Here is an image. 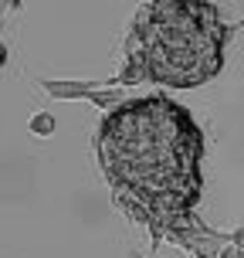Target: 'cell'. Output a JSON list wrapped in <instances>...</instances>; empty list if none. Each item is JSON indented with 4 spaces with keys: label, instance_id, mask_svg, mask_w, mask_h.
I'll return each mask as SVG.
<instances>
[{
    "label": "cell",
    "instance_id": "obj_1",
    "mask_svg": "<svg viewBox=\"0 0 244 258\" xmlns=\"http://www.w3.org/2000/svg\"><path fill=\"white\" fill-rule=\"evenodd\" d=\"M204 153V129L170 95L126 99L99 126V167L109 187L149 214H180L200 204Z\"/></svg>",
    "mask_w": 244,
    "mask_h": 258
},
{
    "label": "cell",
    "instance_id": "obj_2",
    "mask_svg": "<svg viewBox=\"0 0 244 258\" xmlns=\"http://www.w3.org/2000/svg\"><path fill=\"white\" fill-rule=\"evenodd\" d=\"M234 34L207 0L142 4L129 38L146 54L149 78L167 89H197L224 68V44Z\"/></svg>",
    "mask_w": 244,
    "mask_h": 258
},
{
    "label": "cell",
    "instance_id": "obj_3",
    "mask_svg": "<svg viewBox=\"0 0 244 258\" xmlns=\"http://www.w3.org/2000/svg\"><path fill=\"white\" fill-rule=\"evenodd\" d=\"M132 41V38H129ZM149 78V64H146V54H142V48L132 41V48L126 51V61H122V68H119V75L112 78V85H122V89H129V85H142Z\"/></svg>",
    "mask_w": 244,
    "mask_h": 258
},
{
    "label": "cell",
    "instance_id": "obj_4",
    "mask_svg": "<svg viewBox=\"0 0 244 258\" xmlns=\"http://www.w3.org/2000/svg\"><path fill=\"white\" fill-rule=\"evenodd\" d=\"M41 89L51 99H85L92 89H99V82H58V78H41Z\"/></svg>",
    "mask_w": 244,
    "mask_h": 258
},
{
    "label": "cell",
    "instance_id": "obj_5",
    "mask_svg": "<svg viewBox=\"0 0 244 258\" xmlns=\"http://www.w3.org/2000/svg\"><path fill=\"white\" fill-rule=\"evenodd\" d=\"M92 105H99V109H116V105L126 102V92H122V85H109V89H92L89 95H85Z\"/></svg>",
    "mask_w": 244,
    "mask_h": 258
},
{
    "label": "cell",
    "instance_id": "obj_6",
    "mask_svg": "<svg viewBox=\"0 0 244 258\" xmlns=\"http://www.w3.org/2000/svg\"><path fill=\"white\" fill-rule=\"evenodd\" d=\"M27 129H31L34 136H51L54 133V116L51 112H34L31 122H27Z\"/></svg>",
    "mask_w": 244,
    "mask_h": 258
},
{
    "label": "cell",
    "instance_id": "obj_7",
    "mask_svg": "<svg viewBox=\"0 0 244 258\" xmlns=\"http://www.w3.org/2000/svg\"><path fill=\"white\" fill-rule=\"evenodd\" d=\"M217 258H244V248L241 245H234V241H227V245L220 248V255Z\"/></svg>",
    "mask_w": 244,
    "mask_h": 258
},
{
    "label": "cell",
    "instance_id": "obj_8",
    "mask_svg": "<svg viewBox=\"0 0 244 258\" xmlns=\"http://www.w3.org/2000/svg\"><path fill=\"white\" fill-rule=\"evenodd\" d=\"M0 7L7 14H21V0H0Z\"/></svg>",
    "mask_w": 244,
    "mask_h": 258
},
{
    "label": "cell",
    "instance_id": "obj_9",
    "mask_svg": "<svg viewBox=\"0 0 244 258\" xmlns=\"http://www.w3.org/2000/svg\"><path fill=\"white\" fill-rule=\"evenodd\" d=\"M231 241H234V245H241V248H244V228H237V231H231Z\"/></svg>",
    "mask_w": 244,
    "mask_h": 258
},
{
    "label": "cell",
    "instance_id": "obj_10",
    "mask_svg": "<svg viewBox=\"0 0 244 258\" xmlns=\"http://www.w3.org/2000/svg\"><path fill=\"white\" fill-rule=\"evenodd\" d=\"M4 64H7V44L0 41V68H4Z\"/></svg>",
    "mask_w": 244,
    "mask_h": 258
},
{
    "label": "cell",
    "instance_id": "obj_11",
    "mask_svg": "<svg viewBox=\"0 0 244 258\" xmlns=\"http://www.w3.org/2000/svg\"><path fill=\"white\" fill-rule=\"evenodd\" d=\"M132 258H149V255H142V251H132Z\"/></svg>",
    "mask_w": 244,
    "mask_h": 258
},
{
    "label": "cell",
    "instance_id": "obj_12",
    "mask_svg": "<svg viewBox=\"0 0 244 258\" xmlns=\"http://www.w3.org/2000/svg\"><path fill=\"white\" fill-rule=\"evenodd\" d=\"M0 24H4V17H0Z\"/></svg>",
    "mask_w": 244,
    "mask_h": 258
}]
</instances>
